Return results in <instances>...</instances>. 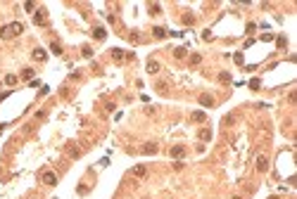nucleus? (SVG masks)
Segmentation results:
<instances>
[{"mask_svg": "<svg viewBox=\"0 0 297 199\" xmlns=\"http://www.w3.org/2000/svg\"><path fill=\"white\" fill-rule=\"evenodd\" d=\"M21 31H24V26H21L19 21H14V24H10V26H7V33H10V36H19Z\"/></svg>", "mask_w": 297, "mask_h": 199, "instance_id": "nucleus-1", "label": "nucleus"}, {"mask_svg": "<svg viewBox=\"0 0 297 199\" xmlns=\"http://www.w3.org/2000/svg\"><path fill=\"white\" fill-rule=\"evenodd\" d=\"M93 36L98 38V40H102V38L107 36V33H105V28H95V31H93Z\"/></svg>", "mask_w": 297, "mask_h": 199, "instance_id": "nucleus-12", "label": "nucleus"}, {"mask_svg": "<svg viewBox=\"0 0 297 199\" xmlns=\"http://www.w3.org/2000/svg\"><path fill=\"white\" fill-rule=\"evenodd\" d=\"M271 199H280V197H271Z\"/></svg>", "mask_w": 297, "mask_h": 199, "instance_id": "nucleus-26", "label": "nucleus"}, {"mask_svg": "<svg viewBox=\"0 0 297 199\" xmlns=\"http://www.w3.org/2000/svg\"><path fill=\"white\" fill-rule=\"evenodd\" d=\"M152 33H154V38H164V36H166V31H164L162 26H154V28H152Z\"/></svg>", "mask_w": 297, "mask_h": 199, "instance_id": "nucleus-9", "label": "nucleus"}, {"mask_svg": "<svg viewBox=\"0 0 297 199\" xmlns=\"http://www.w3.org/2000/svg\"><path fill=\"white\" fill-rule=\"evenodd\" d=\"M266 168H269V161H266V156H259V159H257V171L264 173Z\"/></svg>", "mask_w": 297, "mask_h": 199, "instance_id": "nucleus-5", "label": "nucleus"}, {"mask_svg": "<svg viewBox=\"0 0 297 199\" xmlns=\"http://www.w3.org/2000/svg\"><path fill=\"white\" fill-rule=\"evenodd\" d=\"M174 54H176V57L181 59V57H186L188 52H186V47H176V50H174Z\"/></svg>", "mask_w": 297, "mask_h": 199, "instance_id": "nucleus-17", "label": "nucleus"}, {"mask_svg": "<svg viewBox=\"0 0 297 199\" xmlns=\"http://www.w3.org/2000/svg\"><path fill=\"white\" fill-rule=\"evenodd\" d=\"M33 7H36V2H26V5H24V9H26V12H33Z\"/></svg>", "mask_w": 297, "mask_h": 199, "instance_id": "nucleus-22", "label": "nucleus"}, {"mask_svg": "<svg viewBox=\"0 0 297 199\" xmlns=\"http://www.w3.org/2000/svg\"><path fill=\"white\" fill-rule=\"evenodd\" d=\"M5 83H7V85H14V83H17V76L7 73V76H5Z\"/></svg>", "mask_w": 297, "mask_h": 199, "instance_id": "nucleus-16", "label": "nucleus"}, {"mask_svg": "<svg viewBox=\"0 0 297 199\" xmlns=\"http://www.w3.org/2000/svg\"><path fill=\"white\" fill-rule=\"evenodd\" d=\"M193 121H205V114H202V111H195V114H193Z\"/></svg>", "mask_w": 297, "mask_h": 199, "instance_id": "nucleus-19", "label": "nucleus"}, {"mask_svg": "<svg viewBox=\"0 0 297 199\" xmlns=\"http://www.w3.org/2000/svg\"><path fill=\"white\" fill-rule=\"evenodd\" d=\"M200 104L202 107H214V97L212 95H200Z\"/></svg>", "mask_w": 297, "mask_h": 199, "instance_id": "nucleus-4", "label": "nucleus"}, {"mask_svg": "<svg viewBox=\"0 0 297 199\" xmlns=\"http://www.w3.org/2000/svg\"><path fill=\"white\" fill-rule=\"evenodd\" d=\"M157 69H159V64L154 62V59H152V62H147V71H150V73H157Z\"/></svg>", "mask_w": 297, "mask_h": 199, "instance_id": "nucleus-11", "label": "nucleus"}, {"mask_svg": "<svg viewBox=\"0 0 297 199\" xmlns=\"http://www.w3.org/2000/svg\"><path fill=\"white\" fill-rule=\"evenodd\" d=\"M183 154H186V149H183V145H176V147H171V156H174V159H181Z\"/></svg>", "mask_w": 297, "mask_h": 199, "instance_id": "nucleus-6", "label": "nucleus"}, {"mask_svg": "<svg viewBox=\"0 0 297 199\" xmlns=\"http://www.w3.org/2000/svg\"><path fill=\"white\" fill-rule=\"evenodd\" d=\"M209 137H212V133H209L207 128H205V130H200V140H205V142H207Z\"/></svg>", "mask_w": 297, "mask_h": 199, "instance_id": "nucleus-13", "label": "nucleus"}, {"mask_svg": "<svg viewBox=\"0 0 297 199\" xmlns=\"http://www.w3.org/2000/svg\"><path fill=\"white\" fill-rule=\"evenodd\" d=\"M50 47H53V52H55V54H62V47H60V43H53Z\"/></svg>", "mask_w": 297, "mask_h": 199, "instance_id": "nucleus-20", "label": "nucleus"}, {"mask_svg": "<svg viewBox=\"0 0 297 199\" xmlns=\"http://www.w3.org/2000/svg\"><path fill=\"white\" fill-rule=\"evenodd\" d=\"M69 154H72V156H79V149H76L74 145H69Z\"/></svg>", "mask_w": 297, "mask_h": 199, "instance_id": "nucleus-24", "label": "nucleus"}, {"mask_svg": "<svg viewBox=\"0 0 297 199\" xmlns=\"http://www.w3.org/2000/svg\"><path fill=\"white\" fill-rule=\"evenodd\" d=\"M83 57H93V50L90 47H83Z\"/></svg>", "mask_w": 297, "mask_h": 199, "instance_id": "nucleus-25", "label": "nucleus"}, {"mask_svg": "<svg viewBox=\"0 0 297 199\" xmlns=\"http://www.w3.org/2000/svg\"><path fill=\"white\" fill-rule=\"evenodd\" d=\"M33 59H38V62H41V59H45V50L36 47V50H33Z\"/></svg>", "mask_w": 297, "mask_h": 199, "instance_id": "nucleus-10", "label": "nucleus"}, {"mask_svg": "<svg viewBox=\"0 0 297 199\" xmlns=\"http://www.w3.org/2000/svg\"><path fill=\"white\" fill-rule=\"evenodd\" d=\"M219 81L228 83V81H231V73H228V71H221V73H219Z\"/></svg>", "mask_w": 297, "mask_h": 199, "instance_id": "nucleus-14", "label": "nucleus"}, {"mask_svg": "<svg viewBox=\"0 0 297 199\" xmlns=\"http://www.w3.org/2000/svg\"><path fill=\"white\" fill-rule=\"evenodd\" d=\"M235 199H240V197H235Z\"/></svg>", "mask_w": 297, "mask_h": 199, "instance_id": "nucleus-28", "label": "nucleus"}, {"mask_svg": "<svg viewBox=\"0 0 297 199\" xmlns=\"http://www.w3.org/2000/svg\"><path fill=\"white\" fill-rule=\"evenodd\" d=\"M43 182L45 185H57V175H55V173H43Z\"/></svg>", "mask_w": 297, "mask_h": 199, "instance_id": "nucleus-3", "label": "nucleus"}, {"mask_svg": "<svg viewBox=\"0 0 297 199\" xmlns=\"http://www.w3.org/2000/svg\"><path fill=\"white\" fill-rule=\"evenodd\" d=\"M145 171H147V168H145L143 163H138V166H133V168H131V175H135V178H143Z\"/></svg>", "mask_w": 297, "mask_h": 199, "instance_id": "nucleus-2", "label": "nucleus"}, {"mask_svg": "<svg viewBox=\"0 0 297 199\" xmlns=\"http://www.w3.org/2000/svg\"><path fill=\"white\" fill-rule=\"evenodd\" d=\"M159 9H162V7H159V5H157V2H152V5H150V12H152V14H157V12H159Z\"/></svg>", "mask_w": 297, "mask_h": 199, "instance_id": "nucleus-21", "label": "nucleus"}, {"mask_svg": "<svg viewBox=\"0 0 297 199\" xmlns=\"http://www.w3.org/2000/svg\"><path fill=\"white\" fill-rule=\"evenodd\" d=\"M200 59H202L200 54H193V57H190V64H200Z\"/></svg>", "mask_w": 297, "mask_h": 199, "instance_id": "nucleus-23", "label": "nucleus"}, {"mask_svg": "<svg viewBox=\"0 0 297 199\" xmlns=\"http://www.w3.org/2000/svg\"><path fill=\"white\" fill-rule=\"evenodd\" d=\"M0 88H2V83H0Z\"/></svg>", "mask_w": 297, "mask_h": 199, "instance_id": "nucleus-27", "label": "nucleus"}, {"mask_svg": "<svg viewBox=\"0 0 297 199\" xmlns=\"http://www.w3.org/2000/svg\"><path fill=\"white\" fill-rule=\"evenodd\" d=\"M33 21H36V24H43V21H45V9H38L36 17H33Z\"/></svg>", "mask_w": 297, "mask_h": 199, "instance_id": "nucleus-8", "label": "nucleus"}, {"mask_svg": "<svg viewBox=\"0 0 297 199\" xmlns=\"http://www.w3.org/2000/svg\"><path fill=\"white\" fill-rule=\"evenodd\" d=\"M21 78H33V69H24L21 71Z\"/></svg>", "mask_w": 297, "mask_h": 199, "instance_id": "nucleus-18", "label": "nucleus"}, {"mask_svg": "<svg viewBox=\"0 0 297 199\" xmlns=\"http://www.w3.org/2000/svg\"><path fill=\"white\" fill-rule=\"evenodd\" d=\"M112 57H114V59H121V57H124V50L114 47V50H112Z\"/></svg>", "mask_w": 297, "mask_h": 199, "instance_id": "nucleus-15", "label": "nucleus"}, {"mask_svg": "<svg viewBox=\"0 0 297 199\" xmlns=\"http://www.w3.org/2000/svg\"><path fill=\"white\" fill-rule=\"evenodd\" d=\"M157 152V145H154V142H147V145L143 147V154H154Z\"/></svg>", "mask_w": 297, "mask_h": 199, "instance_id": "nucleus-7", "label": "nucleus"}]
</instances>
